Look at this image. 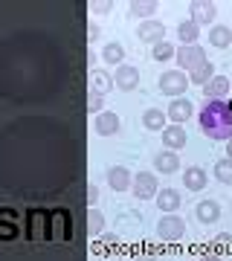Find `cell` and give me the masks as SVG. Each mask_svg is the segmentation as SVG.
Instances as JSON below:
<instances>
[{
	"label": "cell",
	"instance_id": "cell-1",
	"mask_svg": "<svg viewBox=\"0 0 232 261\" xmlns=\"http://www.w3.org/2000/svg\"><path fill=\"white\" fill-rule=\"evenodd\" d=\"M200 130H203L209 140H232V105L218 99V102H206L203 111L197 113Z\"/></svg>",
	"mask_w": 232,
	"mask_h": 261
},
{
	"label": "cell",
	"instance_id": "cell-2",
	"mask_svg": "<svg viewBox=\"0 0 232 261\" xmlns=\"http://www.w3.org/2000/svg\"><path fill=\"white\" fill-rule=\"evenodd\" d=\"M189 84L192 82H189V75L183 70H166L160 75V90H163V96H171V99H180Z\"/></svg>",
	"mask_w": 232,
	"mask_h": 261
},
{
	"label": "cell",
	"instance_id": "cell-3",
	"mask_svg": "<svg viewBox=\"0 0 232 261\" xmlns=\"http://www.w3.org/2000/svg\"><path fill=\"white\" fill-rule=\"evenodd\" d=\"M177 64H180V70L183 73H195L197 67H203L209 58H206V49L197 47V44H189V47H180L177 49Z\"/></svg>",
	"mask_w": 232,
	"mask_h": 261
},
{
	"label": "cell",
	"instance_id": "cell-4",
	"mask_svg": "<svg viewBox=\"0 0 232 261\" xmlns=\"http://www.w3.org/2000/svg\"><path fill=\"white\" fill-rule=\"evenodd\" d=\"M131 189H134V192H131V195L134 197H139V200H151V197H157V177H154V174H151V171H139L137 177L131 180Z\"/></svg>",
	"mask_w": 232,
	"mask_h": 261
},
{
	"label": "cell",
	"instance_id": "cell-5",
	"mask_svg": "<svg viewBox=\"0 0 232 261\" xmlns=\"http://www.w3.org/2000/svg\"><path fill=\"white\" fill-rule=\"evenodd\" d=\"M157 235L163 241H180L186 235V224L183 218H177V215H166V218H160L157 224Z\"/></svg>",
	"mask_w": 232,
	"mask_h": 261
},
{
	"label": "cell",
	"instance_id": "cell-6",
	"mask_svg": "<svg viewBox=\"0 0 232 261\" xmlns=\"http://www.w3.org/2000/svg\"><path fill=\"white\" fill-rule=\"evenodd\" d=\"M137 38L142 44H160V41H166V27L160 23V20H142L137 29Z\"/></svg>",
	"mask_w": 232,
	"mask_h": 261
},
{
	"label": "cell",
	"instance_id": "cell-7",
	"mask_svg": "<svg viewBox=\"0 0 232 261\" xmlns=\"http://www.w3.org/2000/svg\"><path fill=\"white\" fill-rule=\"evenodd\" d=\"M192 113H195V105L189 102V99H171L166 116H168V122H171V125H180V122L192 119Z\"/></svg>",
	"mask_w": 232,
	"mask_h": 261
},
{
	"label": "cell",
	"instance_id": "cell-8",
	"mask_svg": "<svg viewBox=\"0 0 232 261\" xmlns=\"http://www.w3.org/2000/svg\"><path fill=\"white\" fill-rule=\"evenodd\" d=\"M93 128H96V134H99V137H111V134H116V130H119V113H113V111L96 113Z\"/></svg>",
	"mask_w": 232,
	"mask_h": 261
},
{
	"label": "cell",
	"instance_id": "cell-9",
	"mask_svg": "<svg viewBox=\"0 0 232 261\" xmlns=\"http://www.w3.org/2000/svg\"><path fill=\"white\" fill-rule=\"evenodd\" d=\"M41 226H44L46 238H49V235H53V229H49V215L41 212V209H32L29 218H27V235H29V238H41V232H38Z\"/></svg>",
	"mask_w": 232,
	"mask_h": 261
},
{
	"label": "cell",
	"instance_id": "cell-10",
	"mask_svg": "<svg viewBox=\"0 0 232 261\" xmlns=\"http://www.w3.org/2000/svg\"><path fill=\"white\" fill-rule=\"evenodd\" d=\"M215 18H218V6L215 3H206V0H195L192 3V20H195L197 27H206Z\"/></svg>",
	"mask_w": 232,
	"mask_h": 261
},
{
	"label": "cell",
	"instance_id": "cell-11",
	"mask_svg": "<svg viewBox=\"0 0 232 261\" xmlns=\"http://www.w3.org/2000/svg\"><path fill=\"white\" fill-rule=\"evenodd\" d=\"M113 84L119 87V90H134L139 84V70L131 64H122L116 67V75H113Z\"/></svg>",
	"mask_w": 232,
	"mask_h": 261
},
{
	"label": "cell",
	"instance_id": "cell-12",
	"mask_svg": "<svg viewBox=\"0 0 232 261\" xmlns=\"http://www.w3.org/2000/svg\"><path fill=\"white\" fill-rule=\"evenodd\" d=\"M206 183H209V174H206L203 168L192 166V168H186V171H183V186H186V192H203Z\"/></svg>",
	"mask_w": 232,
	"mask_h": 261
},
{
	"label": "cell",
	"instance_id": "cell-13",
	"mask_svg": "<svg viewBox=\"0 0 232 261\" xmlns=\"http://www.w3.org/2000/svg\"><path fill=\"white\" fill-rule=\"evenodd\" d=\"M186 142H189V137H186L183 125H168V128H163V145H168V151L183 148Z\"/></svg>",
	"mask_w": 232,
	"mask_h": 261
},
{
	"label": "cell",
	"instance_id": "cell-14",
	"mask_svg": "<svg viewBox=\"0 0 232 261\" xmlns=\"http://www.w3.org/2000/svg\"><path fill=\"white\" fill-rule=\"evenodd\" d=\"M108 186H111L113 192H128L131 189V171L125 166L108 168Z\"/></svg>",
	"mask_w": 232,
	"mask_h": 261
},
{
	"label": "cell",
	"instance_id": "cell-15",
	"mask_svg": "<svg viewBox=\"0 0 232 261\" xmlns=\"http://www.w3.org/2000/svg\"><path fill=\"white\" fill-rule=\"evenodd\" d=\"M229 87H232V82L226 79V75H215L209 84H203V96L209 99V102H218L221 96L229 93Z\"/></svg>",
	"mask_w": 232,
	"mask_h": 261
},
{
	"label": "cell",
	"instance_id": "cell-16",
	"mask_svg": "<svg viewBox=\"0 0 232 261\" xmlns=\"http://www.w3.org/2000/svg\"><path fill=\"white\" fill-rule=\"evenodd\" d=\"M195 215L200 224H218V218H221V206L218 200H200L195 206Z\"/></svg>",
	"mask_w": 232,
	"mask_h": 261
},
{
	"label": "cell",
	"instance_id": "cell-17",
	"mask_svg": "<svg viewBox=\"0 0 232 261\" xmlns=\"http://www.w3.org/2000/svg\"><path fill=\"white\" fill-rule=\"evenodd\" d=\"M15 209H0V238L3 241H12V238H18V224H15Z\"/></svg>",
	"mask_w": 232,
	"mask_h": 261
},
{
	"label": "cell",
	"instance_id": "cell-18",
	"mask_svg": "<svg viewBox=\"0 0 232 261\" xmlns=\"http://www.w3.org/2000/svg\"><path fill=\"white\" fill-rule=\"evenodd\" d=\"M154 168L163 171V174H174L177 168H180V157H177V151H160L157 157H154Z\"/></svg>",
	"mask_w": 232,
	"mask_h": 261
},
{
	"label": "cell",
	"instance_id": "cell-19",
	"mask_svg": "<svg viewBox=\"0 0 232 261\" xmlns=\"http://www.w3.org/2000/svg\"><path fill=\"white\" fill-rule=\"evenodd\" d=\"M154 12H157V3H154V0H137V3H131L128 6V15L134 20L139 18V23H142V20H151Z\"/></svg>",
	"mask_w": 232,
	"mask_h": 261
},
{
	"label": "cell",
	"instance_id": "cell-20",
	"mask_svg": "<svg viewBox=\"0 0 232 261\" xmlns=\"http://www.w3.org/2000/svg\"><path fill=\"white\" fill-rule=\"evenodd\" d=\"M122 58H125V47H122L119 41H108V44L102 47V61L105 64L122 67Z\"/></svg>",
	"mask_w": 232,
	"mask_h": 261
},
{
	"label": "cell",
	"instance_id": "cell-21",
	"mask_svg": "<svg viewBox=\"0 0 232 261\" xmlns=\"http://www.w3.org/2000/svg\"><path fill=\"white\" fill-rule=\"evenodd\" d=\"M90 87H93L90 93L105 96V93H108V90L113 87V79H111L108 73H105V70H93V73H90Z\"/></svg>",
	"mask_w": 232,
	"mask_h": 261
},
{
	"label": "cell",
	"instance_id": "cell-22",
	"mask_svg": "<svg viewBox=\"0 0 232 261\" xmlns=\"http://www.w3.org/2000/svg\"><path fill=\"white\" fill-rule=\"evenodd\" d=\"M157 206L160 212H174L177 206H180V192H174V189H163V192H157Z\"/></svg>",
	"mask_w": 232,
	"mask_h": 261
},
{
	"label": "cell",
	"instance_id": "cell-23",
	"mask_svg": "<svg viewBox=\"0 0 232 261\" xmlns=\"http://www.w3.org/2000/svg\"><path fill=\"white\" fill-rule=\"evenodd\" d=\"M209 44H212V47H218V49L229 47V44H232V29L223 27V23L212 27V29H209Z\"/></svg>",
	"mask_w": 232,
	"mask_h": 261
},
{
	"label": "cell",
	"instance_id": "cell-24",
	"mask_svg": "<svg viewBox=\"0 0 232 261\" xmlns=\"http://www.w3.org/2000/svg\"><path fill=\"white\" fill-rule=\"evenodd\" d=\"M197 35H200V27H197L195 20H180V27H177V38L183 41V47H189V44H195Z\"/></svg>",
	"mask_w": 232,
	"mask_h": 261
},
{
	"label": "cell",
	"instance_id": "cell-25",
	"mask_svg": "<svg viewBox=\"0 0 232 261\" xmlns=\"http://www.w3.org/2000/svg\"><path fill=\"white\" fill-rule=\"evenodd\" d=\"M166 119L168 116L160 111V108H148V111L142 113V125H145L148 130H163V122Z\"/></svg>",
	"mask_w": 232,
	"mask_h": 261
},
{
	"label": "cell",
	"instance_id": "cell-26",
	"mask_svg": "<svg viewBox=\"0 0 232 261\" xmlns=\"http://www.w3.org/2000/svg\"><path fill=\"white\" fill-rule=\"evenodd\" d=\"M212 79H215V64H212V61H206L203 67H197L195 73H189V82L200 84V87H203V84H209Z\"/></svg>",
	"mask_w": 232,
	"mask_h": 261
},
{
	"label": "cell",
	"instance_id": "cell-27",
	"mask_svg": "<svg viewBox=\"0 0 232 261\" xmlns=\"http://www.w3.org/2000/svg\"><path fill=\"white\" fill-rule=\"evenodd\" d=\"M102 229H105V215L93 206V209H87V232L96 238V235H102Z\"/></svg>",
	"mask_w": 232,
	"mask_h": 261
},
{
	"label": "cell",
	"instance_id": "cell-28",
	"mask_svg": "<svg viewBox=\"0 0 232 261\" xmlns=\"http://www.w3.org/2000/svg\"><path fill=\"white\" fill-rule=\"evenodd\" d=\"M215 177L221 180V183H226V186H232V160L229 157L215 163Z\"/></svg>",
	"mask_w": 232,
	"mask_h": 261
},
{
	"label": "cell",
	"instance_id": "cell-29",
	"mask_svg": "<svg viewBox=\"0 0 232 261\" xmlns=\"http://www.w3.org/2000/svg\"><path fill=\"white\" fill-rule=\"evenodd\" d=\"M177 49L168 44V41H160V44H154V49H151V58L154 61H168V58H174Z\"/></svg>",
	"mask_w": 232,
	"mask_h": 261
},
{
	"label": "cell",
	"instance_id": "cell-30",
	"mask_svg": "<svg viewBox=\"0 0 232 261\" xmlns=\"http://www.w3.org/2000/svg\"><path fill=\"white\" fill-rule=\"evenodd\" d=\"M102 105H105L102 96L90 93V99H87V111H90V113H102Z\"/></svg>",
	"mask_w": 232,
	"mask_h": 261
},
{
	"label": "cell",
	"instance_id": "cell-31",
	"mask_svg": "<svg viewBox=\"0 0 232 261\" xmlns=\"http://www.w3.org/2000/svg\"><path fill=\"white\" fill-rule=\"evenodd\" d=\"M90 12H93V15H108V12H111V3H105V0L90 3Z\"/></svg>",
	"mask_w": 232,
	"mask_h": 261
},
{
	"label": "cell",
	"instance_id": "cell-32",
	"mask_svg": "<svg viewBox=\"0 0 232 261\" xmlns=\"http://www.w3.org/2000/svg\"><path fill=\"white\" fill-rule=\"evenodd\" d=\"M96 203H99V189H96V186L90 183V186H87V206L93 209Z\"/></svg>",
	"mask_w": 232,
	"mask_h": 261
},
{
	"label": "cell",
	"instance_id": "cell-33",
	"mask_svg": "<svg viewBox=\"0 0 232 261\" xmlns=\"http://www.w3.org/2000/svg\"><path fill=\"white\" fill-rule=\"evenodd\" d=\"M87 38H90V41H99V38H102V29L96 27V23H90V29H87Z\"/></svg>",
	"mask_w": 232,
	"mask_h": 261
},
{
	"label": "cell",
	"instance_id": "cell-34",
	"mask_svg": "<svg viewBox=\"0 0 232 261\" xmlns=\"http://www.w3.org/2000/svg\"><path fill=\"white\" fill-rule=\"evenodd\" d=\"M218 241H221V244H229L232 235H229V232H221V235H218Z\"/></svg>",
	"mask_w": 232,
	"mask_h": 261
},
{
	"label": "cell",
	"instance_id": "cell-35",
	"mask_svg": "<svg viewBox=\"0 0 232 261\" xmlns=\"http://www.w3.org/2000/svg\"><path fill=\"white\" fill-rule=\"evenodd\" d=\"M197 261H221L218 255H203V258H197Z\"/></svg>",
	"mask_w": 232,
	"mask_h": 261
},
{
	"label": "cell",
	"instance_id": "cell-36",
	"mask_svg": "<svg viewBox=\"0 0 232 261\" xmlns=\"http://www.w3.org/2000/svg\"><path fill=\"white\" fill-rule=\"evenodd\" d=\"M226 157H229V160H232V140H229V142H226Z\"/></svg>",
	"mask_w": 232,
	"mask_h": 261
}]
</instances>
